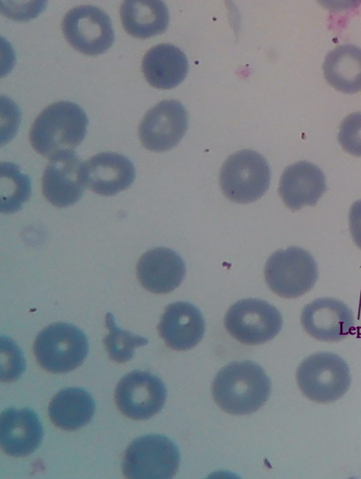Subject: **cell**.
<instances>
[{"mask_svg":"<svg viewBox=\"0 0 361 479\" xmlns=\"http://www.w3.org/2000/svg\"><path fill=\"white\" fill-rule=\"evenodd\" d=\"M188 60L178 47L160 44L150 48L142 61V70L147 82L152 87L168 89L178 85L185 77Z\"/></svg>","mask_w":361,"mask_h":479,"instance_id":"19","label":"cell"},{"mask_svg":"<svg viewBox=\"0 0 361 479\" xmlns=\"http://www.w3.org/2000/svg\"><path fill=\"white\" fill-rule=\"evenodd\" d=\"M42 425L32 409L9 408L1 414L0 444L8 456L22 457L32 454L43 440Z\"/></svg>","mask_w":361,"mask_h":479,"instance_id":"17","label":"cell"},{"mask_svg":"<svg viewBox=\"0 0 361 479\" xmlns=\"http://www.w3.org/2000/svg\"><path fill=\"white\" fill-rule=\"evenodd\" d=\"M301 324L312 337L322 342H336L354 329L352 310L343 301L330 297L319 298L303 308Z\"/></svg>","mask_w":361,"mask_h":479,"instance_id":"12","label":"cell"},{"mask_svg":"<svg viewBox=\"0 0 361 479\" xmlns=\"http://www.w3.org/2000/svg\"><path fill=\"white\" fill-rule=\"evenodd\" d=\"M83 163L73 151L61 154L49 159L42 179V189L53 206L64 208L76 203L85 187Z\"/></svg>","mask_w":361,"mask_h":479,"instance_id":"13","label":"cell"},{"mask_svg":"<svg viewBox=\"0 0 361 479\" xmlns=\"http://www.w3.org/2000/svg\"><path fill=\"white\" fill-rule=\"evenodd\" d=\"M318 278L312 256L306 250L290 247L272 254L265 264L264 278L278 296L295 299L309 292Z\"/></svg>","mask_w":361,"mask_h":479,"instance_id":"7","label":"cell"},{"mask_svg":"<svg viewBox=\"0 0 361 479\" xmlns=\"http://www.w3.org/2000/svg\"><path fill=\"white\" fill-rule=\"evenodd\" d=\"M135 176L133 163L117 153H99L83 163L85 187L100 195L113 196L126 189Z\"/></svg>","mask_w":361,"mask_h":479,"instance_id":"14","label":"cell"},{"mask_svg":"<svg viewBox=\"0 0 361 479\" xmlns=\"http://www.w3.org/2000/svg\"><path fill=\"white\" fill-rule=\"evenodd\" d=\"M271 178L265 158L255 151L243 149L229 156L219 175L224 194L240 204L253 202L267 192Z\"/></svg>","mask_w":361,"mask_h":479,"instance_id":"6","label":"cell"},{"mask_svg":"<svg viewBox=\"0 0 361 479\" xmlns=\"http://www.w3.org/2000/svg\"><path fill=\"white\" fill-rule=\"evenodd\" d=\"M136 273L145 290L154 294H166L180 285L185 277V266L181 257L173 250L157 247L142 255Z\"/></svg>","mask_w":361,"mask_h":479,"instance_id":"16","label":"cell"},{"mask_svg":"<svg viewBox=\"0 0 361 479\" xmlns=\"http://www.w3.org/2000/svg\"><path fill=\"white\" fill-rule=\"evenodd\" d=\"M278 309L259 299H245L232 304L224 318L228 332L247 345H257L274 339L282 327Z\"/></svg>","mask_w":361,"mask_h":479,"instance_id":"8","label":"cell"},{"mask_svg":"<svg viewBox=\"0 0 361 479\" xmlns=\"http://www.w3.org/2000/svg\"><path fill=\"white\" fill-rule=\"evenodd\" d=\"M213 398L232 415L252 413L267 401L271 382L264 369L250 361L232 362L216 374L212 385Z\"/></svg>","mask_w":361,"mask_h":479,"instance_id":"1","label":"cell"},{"mask_svg":"<svg viewBox=\"0 0 361 479\" xmlns=\"http://www.w3.org/2000/svg\"><path fill=\"white\" fill-rule=\"evenodd\" d=\"M89 350L88 340L75 325L54 323L42 329L33 344L38 364L54 373L71 371L80 366Z\"/></svg>","mask_w":361,"mask_h":479,"instance_id":"3","label":"cell"},{"mask_svg":"<svg viewBox=\"0 0 361 479\" xmlns=\"http://www.w3.org/2000/svg\"><path fill=\"white\" fill-rule=\"evenodd\" d=\"M188 113L183 105L174 99L163 100L149 109L138 128L145 148L162 152L175 147L188 128Z\"/></svg>","mask_w":361,"mask_h":479,"instance_id":"11","label":"cell"},{"mask_svg":"<svg viewBox=\"0 0 361 479\" xmlns=\"http://www.w3.org/2000/svg\"><path fill=\"white\" fill-rule=\"evenodd\" d=\"M157 330L170 349L186 351L202 340L205 324L196 306L187 301H177L166 306Z\"/></svg>","mask_w":361,"mask_h":479,"instance_id":"15","label":"cell"},{"mask_svg":"<svg viewBox=\"0 0 361 479\" xmlns=\"http://www.w3.org/2000/svg\"><path fill=\"white\" fill-rule=\"evenodd\" d=\"M296 380L306 397L317 403L327 404L345 394L351 377L348 364L338 354L318 352L300 363Z\"/></svg>","mask_w":361,"mask_h":479,"instance_id":"4","label":"cell"},{"mask_svg":"<svg viewBox=\"0 0 361 479\" xmlns=\"http://www.w3.org/2000/svg\"><path fill=\"white\" fill-rule=\"evenodd\" d=\"M87 125V117L78 105L58 101L35 118L30 130V142L37 153L51 159L73 151L83 140Z\"/></svg>","mask_w":361,"mask_h":479,"instance_id":"2","label":"cell"},{"mask_svg":"<svg viewBox=\"0 0 361 479\" xmlns=\"http://www.w3.org/2000/svg\"><path fill=\"white\" fill-rule=\"evenodd\" d=\"M1 379L3 382H13L20 377L25 370L23 354L18 346L6 337H1Z\"/></svg>","mask_w":361,"mask_h":479,"instance_id":"25","label":"cell"},{"mask_svg":"<svg viewBox=\"0 0 361 479\" xmlns=\"http://www.w3.org/2000/svg\"><path fill=\"white\" fill-rule=\"evenodd\" d=\"M349 227L354 242L361 249V200L354 202L350 209Z\"/></svg>","mask_w":361,"mask_h":479,"instance_id":"27","label":"cell"},{"mask_svg":"<svg viewBox=\"0 0 361 479\" xmlns=\"http://www.w3.org/2000/svg\"><path fill=\"white\" fill-rule=\"evenodd\" d=\"M1 211L13 213L20 210L31 194L29 178L11 163H1Z\"/></svg>","mask_w":361,"mask_h":479,"instance_id":"23","label":"cell"},{"mask_svg":"<svg viewBox=\"0 0 361 479\" xmlns=\"http://www.w3.org/2000/svg\"><path fill=\"white\" fill-rule=\"evenodd\" d=\"M121 21L130 36L147 39L163 32L169 24L166 4L158 0H127L119 9Z\"/></svg>","mask_w":361,"mask_h":479,"instance_id":"20","label":"cell"},{"mask_svg":"<svg viewBox=\"0 0 361 479\" xmlns=\"http://www.w3.org/2000/svg\"><path fill=\"white\" fill-rule=\"evenodd\" d=\"M323 73L327 82L339 92H360L361 48L350 44L336 47L325 57Z\"/></svg>","mask_w":361,"mask_h":479,"instance_id":"22","label":"cell"},{"mask_svg":"<svg viewBox=\"0 0 361 479\" xmlns=\"http://www.w3.org/2000/svg\"><path fill=\"white\" fill-rule=\"evenodd\" d=\"M61 28L68 43L86 55L103 54L114 40L110 18L94 6L81 5L69 10L63 18Z\"/></svg>","mask_w":361,"mask_h":479,"instance_id":"9","label":"cell"},{"mask_svg":"<svg viewBox=\"0 0 361 479\" xmlns=\"http://www.w3.org/2000/svg\"><path fill=\"white\" fill-rule=\"evenodd\" d=\"M166 398L163 381L147 371H133L118 382L114 400L119 411L133 420H147L159 413Z\"/></svg>","mask_w":361,"mask_h":479,"instance_id":"10","label":"cell"},{"mask_svg":"<svg viewBox=\"0 0 361 479\" xmlns=\"http://www.w3.org/2000/svg\"><path fill=\"white\" fill-rule=\"evenodd\" d=\"M338 142L342 148L348 154L361 156V113H353L342 121Z\"/></svg>","mask_w":361,"mask_h":479,"instance_id":"26","label":"cell"},{"mask_svg":"<svg viewBox=\"0 0 361 479\" xmlns=\"http://www.w3.org/2000/svg\"><path fill=\"white\" fill-rule=\"evenodd\" d=\"M180 456L175 443L160 435L134 440L126 448L122 471L130 479H171L178 471Z\"/></svg>","mask_w":361,"mask_h":479,"instance_id":"5","label":"cell"},{"mask_svg":"<svg viewBox=\"0 0 361 479\" xmlns=\"http://www.w3.org/2000/svg\"><path fill=\"white\" fill-rule=\"evenodd\" d=\"M105 326L109 333L103 342L109 358L117 363L128 362L133 358L136 348L148 343L147 338L118 327L111 313L105 316Z\"/></svg>","mask_w":361,"mask_h":479,"instance_id":"24","label":"cell"},{"mask_svg":"<svg viewBox=\"0 0 361 479\" xmlns=\"http://www.w3.org/2000/svg\"><path fill=\"white\" fill-rule=\"evenodd\" d=\"M326 189L321 169L307 161H298L286 167L280 178L279 194L290 210L314 206Z\"/></svg>","mask_w":361,"mask_h":479,"instance_id":"18","label":"cell"},{"mask_svg":"<svg viewBox=\"0 0 361 479\" xmlns=\"http://www.w3.org/2000/svg\"><path fill=\"white\" fill-rule=\"evenodd\" d=\"M95 411L92 396L79 387L63 389L51 399L48 415L56 427L64 430H75L89 423Z\"/></svg>","mask_w":361,"mask_h":479,"instance_id":"21","label":"cell"}]
</instances>
